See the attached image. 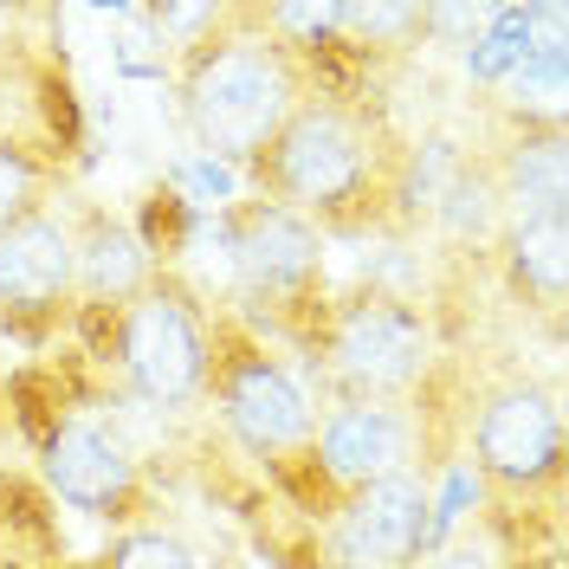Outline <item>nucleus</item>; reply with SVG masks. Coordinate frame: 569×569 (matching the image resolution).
<instances>
[{
  "label": "nucleus",
  "mask_w": 569,
  "mask_h": 569,
  "mask_svg": "<svg viewBox=\"0 0 569 569\" xmlns=\"http://www.w3.org/2000/svg\"><path fill=\"white\" fill-rule=\"evenodd\" d=\"M247 181L259 201L298 213L323 240H389L415 233L421 142L395 123L382 98L311 91L247 162Z\"/></svg>",
  "instance_id": "1"
},
{
  "label": "nucleus",
  "mask_w": 569,
  "mask_h": 569,
  "mask_svg": "<svg viewBox=\"0 0 569 569\" xmlns=\"http://www.w3.org/2000/svg\"><path fill=\"white\" fill-rule=\"evenodd\" d=\"M305 98L311 71L272 27L266 0H220L208 27L176 46V110L213 162L247 169Z\"/></svg>",
  "instance_id": "2"
},
{
  "label": "nucleus",
  "mask_w": 569,
  "mask_h": 569,
  "mask_svg": "<svg viewBox=\"0 0 569 569\" xmlns=\"http://www.w3.org/2000/svg\"><path fill=\"white\" fill-rule=\"evenodd\" d=\"M208 401L227 440L247 453L252 466H266V479L291 492L311 525L330 511L318 479V401L298 382V369L279 356V343L266 330H252L233 305H213L208 323Z\"/></svg>",
  "instance_id": "3"
},
{
  "label": "nucleus",
  "mask_w": 569,
  "mask_h": 569,
  "mask_svg": "<svg viewBox=\"0 0 569 569\" xmlns=\"http://www.w3.org/2000/svg\"><path fill=\"white\" fill-rule=\"evenodd\" d=\"M305 369L323 401H415L440 382V330L415 291L343 284L305 330Z\"/></svg>",
  "instance_id": "4"
},
{
  "label": "nucleus",
  "mask_w": 569,
  "mask_h": 569,
  "mask_svg": "<svg viewBox=\"0 0 569 569\" xmlns=\"http://www.w3.org/2000/svg\"><path fill=\"white\" fill-rule=\"evenodd\" d=\"M208 323L213 305L181 279L176 266H156L130 305L110 318H84V343L98 362L117 369V382L156 415H194L208 395Z\"/></svg>",
  "instance_id": "5"
},
{
  "label": "nucleus",
  "mask_w": 569,
  "mask_h": 569,
  "mask_svg": "<svg viewBox=\"0 0 569 569\" xmlns=\"http://www.w3.org/2000/svg\"><path fill=\"white\" fill-rule=\"evenodd\" d=\"M466 453L486 511H563V395L550 376L505 369L466 408Z\"/></svg>",
  "instance_id": "6"
},
{
  "label": "nucleus",
  "mask_w": 569,
  "mask_h": 569,
  "mask_svg": "<svg viewBox=\"0 0 569 569\" xmlns=\"http://www.w3.org/2000/svg\"><path fill=\"white\" fill-rule=\"evenodd\" d=\"M227 266H233V291H240V318L266 330L272 343H305V330L318 323L323 298H330V266H323V233L305 227L298 213L272 208V201H233L227 208Z\"/></svg>",
  "instance_id": "7"
},
{
  "label": "nucleus",
  "mask_w": 569,
  "mask_h": 569,
  "mask_svg": "<svg viewBox=\"0 0 569 569\" xmlns=\"http://www.w3.org/2000/svg\"><path fill=\"white\" fill-rule=\"evenodd\" d=\"M433 395H415V401H323L318 415V479L323 498L362 492L376 479H401L415 472L433 486V466H440V415Z\"/></svg>",
  "instance_id": "8"
},
{
  "label": "nucleus",
  "mask_w": 569,
  "mask_h": 569,
  "mask_svg": "<svg viewBox=\"0 0 569 569\" xmlns=\"http://www.w3.org/2000/svg\"><path fill=\"white\" fill-rule=\"evenodd\" d=\"M39 472L59 505H71L91 525H110V537L169 525L162 492H156L149 466L137 460V447L91 415H59L52 427H39Z\"/></svg>",
  "instance_id": "9"
},
{
  "label": "nucleus",
  "mask_w": 569,
  "mask_h": 569,
  "mask_svg": "<svg viewBox=\"0 0 569 569\" xmlns=\"http://www.w3.org/2000/svg\"><path fill=\"white\" fill-rule=\"evenodd\" d=\"M33 13L0 20V142L78 176L84 162V110L71 91V66L59 39L27 33Z\"/></svg>",
  "instance_id": "10"
},
{
  "label": "nucleus",
  "mask_w": 569,
  "mask_h": 569,
  "mask_svg": "<svg viewBox=\"0 0 569 569\" xmlns=\"http://www.w3.org/2000/svg\"><path fill=\"white\" fill-rule=\"evenodd\" d=\"M427 537H433V486L415 472L330 498V511L311 525L318 569H421Z\"/></svg>",
  "instance_id": "11"
},
{
  "label": "nucleus",
  "mask_w": 569,
  "mask_h": 569,
  "mask_svg": "<svg viewBox=\"0 0 569 569\" xmlns=\"http://www.w3.org/2000/svg\"><path fill=\"white\" fill-rule=\"evenodd\" d=\"M71 318H78L71 213L52 201L0 233V330L20 343H46Z\"/></svg>",
  "instance_id": "12"
},
{
  "label": "nucleus",
  "mask_w": 569,
  "mask_h": 569,
  "mask_svg": "<svg viewBox=\"0 0 569 569\" xmlns=\"http://www.w3.org/2000/svg\"><path fill=\"white\" fill-rule=\"evenodd\" d=\"M498 291L518 305V318L543 323V337H563L569 305V208L563 213H511L486 247Z\"/></svg>",
  "instance_id": "13"
},
{
  "label": "nucleus",
  "mask_w": 569,
  "mask_h": 569,
  "mask_svg": "<svg viewBox=\"0 0 569 569\" xmlns=\"http://www.w3.org/2000/svg\"><path fill=\"white\" fill-rule=\"evenodd\" d=\"M71 272H78V318H110L117 305H130L149 272L156 266H169V259H156V247L142 240L137 227L123 220V213H110L104 201H71Z\"/></svg>",
  "instance_id": "14"
},
{
  "label": "nucleus",
  "mask_w": 569,
  "mask_h": 569,
  "mask_svg": "<svg viewBox=\"0 0 569 569\" xmlns=\"http://www.w3.org/2000/svg\"><path fill=\"white\" fill-rule=\"evenodd\" d=\"M486 169H492L505 213H563L569 208V130L550 123H498L479 142Z\"/></svg>",
  "instance_id": "15"
},
{
  "label": "nucleus",
  "mask_w": 569,
  "mask_h": 569,
  "mask_svg": "<svg viewBox=\"0 0 569 569\" xmlns=\"http://www.w3.org/2000/svg\"><path fill=\"white\" fill-rule=\"evenodd\" d=\"M330 39L376 91V78L427 52V7L421 0H330Z\"/></svg>",
  "instance_id": "16"
},
{
  "label": "nucleus",
  "mask_w": 569,
  "mask_h": 569,
  "mask_svg": "<svg viewBox=\"0 0 569 569\" xmlns=\"http://www.w3.org/2000/svg\"><path fill=\"white\" fill-rule=\"evenodd\" d=\"M66 188H71L66 169H52V162H39L27 149H7V142H0V233H7L13 220H27V213L66 201Z\"/></svg>",
  "instance_id": "17"
},
{
  "label": "nucleus",
  "mask_w": 569,
  "mask_h": 569,
  "mask_svg": "<svg viewBox=\"0 0 569 569\" xmlns=\"http://www.w3.org/2000/svg\"><path fill=\"white\" fill-rule=\"evenodd\" d=\"M98 563L104 569H208L201 550L181 531H169V525H156V531H117Z\"/></svg>",
  "instance_id": "18"
},
{
  "label": "nucleus",
  "mask_w": 569,
  "mask_h": 569,
  "mask_svg": "<svg viewBox=\"0 0 569 569\" xmlns=\"http://www.w3.org/2000/svg\"><path fill=\"white\" fill-rule=\"evenodd\" d=\"M46 569H104V563H98V557H91V563H46Z\"/></svg>",
  "instance_id": "19"
}]
</instances>
